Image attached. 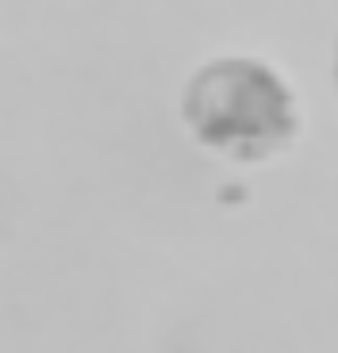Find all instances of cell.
Returning <instances> with one entry per match:
<instances>
[{
    "label": "cell",
    "mask_w": 338,
    "mask_h": 353,
    "mask_svg": "<svg viewBox=\"0 0 338 353\" xmlns=\"http://www.w3.org/2000/svg\"><path fill=\"white\" fill-rule=\"evenodd\" d=\"M330 77H335V97H338V39H335V62H330Z\"/></svg>",
    "instance_id": "cell-2"
},
{
    "label": "cell",
    "mask_w": 338,
    "mask_h": 353,
    "mask_svg": "<svg viewBox=\"0 0 338 353\" xmlns=\"http://www.w3.org/2000/svg\"><path fill=\"white\" fill-rule=\"evenodd\" d=\"M177 112L200 150L235 165H269L292 154L304 134L292 77L258 54L204 58L181 85Z\"/></svg>",
    "instance_id": "cell-1"
}]
</instances>
